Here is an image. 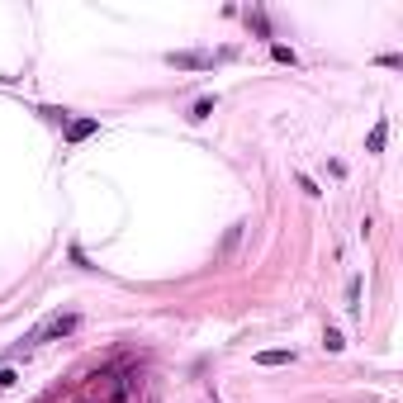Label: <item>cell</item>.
Masks as SVG:
<instances>
[{
    "mask_svg": "<svg viewBox=\"0 0 403 403\" xmlns=\"http://www.w3.org/2000/svg\"><path fill=\"white\" fill-rule=\"evenodd\" d=\"M95 128H100L95 119H72V124H67V142H86Z\"/></svg>",
    "mask_w": 403,
    "mask_h": 403,
    "instance_id": "cell-3",
    "label": "cell"
},
{
    "mask_svg": "<svg viewBox=\"0 0 403 403\" xmlns=\"http://www.w3.org/2000/svg\"><path fill=\"white\" fill-rule=\"evenodd\" d=\"M356 299H361V280H351V285H346V309H351V313H361Z\"/></svg>",
    "mask_w": 403,
    "mask_h": 403,
    "instance_id": "cell-9",
    "label": "cell"
},
{
    "mask_svg": "<svg viewBox=\"0 0 403 403\" xmlns=\"http://www.w3.org/2000/svg\"><path fill=\"white\" fill-rule=\"evenodd\" d=\"M385 142H389V119H380L370 128V138H365V152H385Z\"/></svg>",
    "mask_w": 403,
    "mask_h": 403,
    "instance_id": "cell-4",
    "label": "cell"
},
{
    "mask_svg": "<svg viewBox=\"0 0 403 403\" xmlns=\"http://www.w3.org/2000/svg\"><path fill=\"white\" fill-rule=\"evenodd\" d=\"M166 67H181V72H209L214 57H209V52H166Z\"/></svg>",
    "mask_w": 403,
    "mask_h": 403,
    "instance_id": "cell-2",
    "label": "cell"
},
{
    "mask_svg": "<svg viewBox=\"0 0 403 403\" xmlns=\"http://www.w3.org/2000/svg\"><path fill=\"white\" fill-rule=\"evenodd\" d=\"M251 29L261 33V38H271V29H266V15H261V10H256V15H251Z\"/></svg>",
    "mask_w": 403,
    "mask_h": 403,
    "instance_id": "cell-11",
    "label": "cell"
},
{
    "mask_svg": "<svg viewBox=\"0 0 403 403\" xmlns=\"http://www.w3.org/2000/svg\"><path fill=\"white\" fill-rule=\"evenodd\" d=\"M76 323H81L76 313H52V318H47V323H38L24 341H52V337H67V332H76Z\"/></svg>",
    "mask_w": 403,
    "mask_h": 403,
    "instance_id": "cell-1",
    "label": "cell"
},
{
    "mask_svg": "<svg viewBox=\"0 0 403 403\" xmlns=\"http://www.w3.org/2000/svg\"><path fill=\"white\" fill-rule=\"evenodd\" d=\"M380 67H389V72H399V67H403V57H399V52H385V57H380Z\"/></svg>",
    "mask_w": 403,
    "mask_h": 403,
    "instance_id": "cell-10",
    "label": "cell"
},
{
    "mask_svg": "<svg viewBox=\"0 0 403 403\" xmlns=\"http://www.w3.org/2000/svg\"><path fill=\"white\" fill-rule=\"evenodd\" d=\"M323 346H327V351H341V346H346V337H341L337 327H327V332H323Z\"/></svg>",
    "mask_w": 403,
    "mask_h": 403,
    "instance_id": "cell-7",
    "label": "cell"
},
{
    "mask_svg": "<svg viewBox=\"0 0 403 403\" xmlns=\"http://www.w3.org/2000/svg\"><path fill=\"white\" fill-rule=\"evenodd\" d=\"M209 114H214V100H200V105L190 109V119H195V124H204V119H209Z\"/></svg>",
    "mask_w": 403,
    "mask_h": 403,
    "instance_id": "cell-8",
    "label": "cell"
},
{
    "mask_svg": "<svg viewBox=\"0 0 403 403\" xmlns=\"http://www.w3.org/2000/svg\"><path fill=\"white\" fill-rule=\"evenodd\" d=\"M271 57H276V62H285V67H295V47H285V43H271Z\"/></svg>",
    "mask_w": 403,
    "mask_h": 403,
    "instance_id": "cell-6",
    "label": "cell"
},
{
    "mask_svg": "<svg viewBox=\"0 0 403 403\" xmlns=\"http://www.w3.org/2000/svg\"><path fill=\"white\" fill-rule=\"evenodd\" d=\"M290 361H295V351H261L256 365H290Z\"/></svg>",
    "mask_w": 403,
    "mask_h": 403,
    "instance_id": "cell-5",
    "label": "cell"
}]
</instances>
